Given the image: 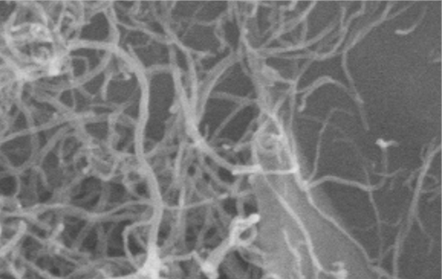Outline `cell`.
Listing matches in <instances>:
<instances>
[{
  "label": "cell",
  "instance_id": "cell-1",
  "mask_svg": "<svg viewBox=\"0 0 442 279\" xmlns=\"http://www.w3.org/2000/svg\"><path fill=\"white\" fill-rule=\"evenodd\" d=\"M159 265H160V262H159L157 252L155 250H151L146 265L144 268V271H146L147 275L150 276V278H152V279H157V277L159 276Z\"/></svg>",
  "mask_w": 442,
  "mask_h": 279
}]
</instances>
